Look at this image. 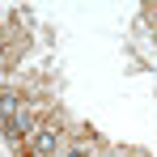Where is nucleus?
<instances>
[{"label":"nucleus","mask_w":157,"mask_h":157,"mask_svg":"<svg viewBox=\"0 0 157 157\" xmlns=\"http://www.w3.org/2000/svg\"><path fill=\"white\" fill-rule=\"evenodd\" d=\"M55 144H59L55 128H38L34 132V157H55Z\"/></svg>","instance_id":"f257e3e1"}]
</instances>
